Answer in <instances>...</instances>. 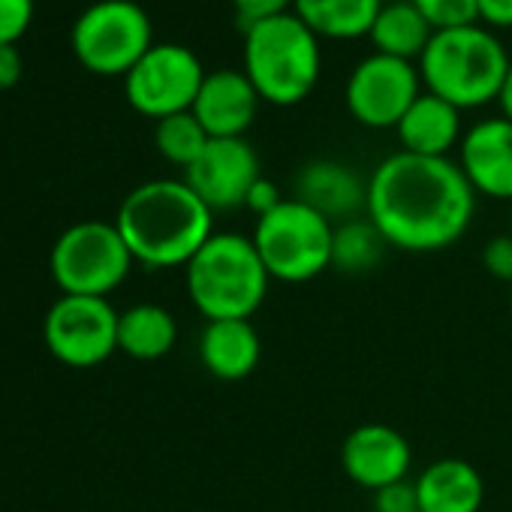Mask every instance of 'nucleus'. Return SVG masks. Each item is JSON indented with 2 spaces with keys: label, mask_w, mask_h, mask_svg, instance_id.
Segmentation results:
<instances>
[{
  "label": "nucleus",
  "mask_w": 512,
  "mask_h": 512,
  "mask_svg": "<svg viewBox=\"0 0 512 512\" xmlns=\"http://www.w3.org/2000/svg\"><path fill=\"white\" fill-rule=\"evenodd\" d=\"M320 37L296 16L281 13L244 28V76L275 106L302 103L320 82Z\"/></svg>",
  "instance_id": "20e7f679"
},
{
  "label": "nucleus",
  "mask_w": 512,
  "mask_h": 512,
  "mask_svg": "<svg viewBox=\"0 0 512 512\" xmlns=\"http://www.w3.org/2000/svg\"><path fill=\"white\" fill-rule=\"evenodd\" d=\"M479 19L497 28H512V0H479Z\"/></svg>",
  "instance_id": "2f4dec72"
},
{
  "label": "nucleus",
  "mask_w": 512,
  "mask_h": 512,
  "mask_svg": "<svg viewBox=\"0 0 512 512\" xmlns=\"http://www.w3.org/2000/svg\"><path fill=\"white\" fill-rule=\"evenodd\" d=\"M374 506H377V512H419L416 482L401 479V482H392V485L374 491Z\"/></svg>",
  "instance_id": "cd10ccee"
},
{
  "label": "nucleus",
  "mask_w": 512,
  "mask_h": 512,
  "mask_svg": "<svg viewBox=\"0 0 512 512\" xmlns=\"http://www.w3.org/2000/svg\"><path fill=\"white\" fill-rule=\"evenodd\" d=\"M281 202H284V196H281L278 184L269 181V178H260V181H256V184L250 187L244 208H250V211L256 214V220H260V217H266L269 211H275Z\"/></svg>",
  "instance_id": "c756f323"
},
{
  "label": "nucleus",
  "mask_w": 512,
  "mask_h": 512,
  "mask_svg": "<svg viewBox=\"0 0 512 512\" xmlns=\"http://www.w3.org/2000/svg\"><path fill=\"white\" fill-rule=\"evenodd\" d=\"M235 4V13L241 19L244 28L256 25V22H266L272 16H281V13H293V4L296 0H232Z\"/></svg>",
  "instance_id": "c85d7f7f"
},
{
  "label": "nucleus",
  "mask_w": 512,
  "mask_h": 512,
  "mask_svg": "<svg viewBox=\"0 0 512 512\" xmlns=\"http://www.w3.org/2000/svg\"><path fill=\"white\" fill-rule=\"evenodd\" d=\"M250 238L272 281L308 284L332 266L335 223L296 196L256 220Z\"/></svg>",
  "instance_id": "423d86ee"
},
{
  "label": "nucleus",
  "mask_w": 512,
  "mask_h": 512,
  "mask_svg": "<svg viewBox=\"0 0 512 512\" xmlns=\"http://www.w3.org/2000/svg\"><path fill=\"white\" fill-rule=\"evenodd\" d=\"M482 266L491 278L503 281L512 287V235H494L485 247H482Z\"/></svg>",
  "instance_id": "bb28decb"
},
{
  "label": "nucleus",
  "mask_w": 512,
  "mask_h": 512,
  "mask_svg": "<svg viewBox=\"0 0 512 512\" xmlns=\"http://www.w3.org/2000/svg\"><path fill=\"white\" fill-rule=\"evenodd\" d=\"M386 247H389V241L368 217L344 220L341 226H335L332 266H338L347 275H365V272L377 269Z\"/></svg>",
  "instance_id": "5701e85b"
},
{
  "label": "nucleus",
  "mask_w": 512,
  "mask_h": 512,
  "mask_svg": "<svg viewBox=\"0 0 512 512\" xmlns=\"http://www.w3.org/2000/svg\"><path fill=\"white\" fill-rule=\"evenodd\" d=\"M413 7L434 31L476 25L479 19V0H413Z\"/></svg>",
  "instance_id": "393cba45"
},
{
  "label": "nucleus",
  "mask_w": 512,
  "mask_h": 512,
  "mask_svg": "<svg viewBox=\"0 0 512 512\" xmlns=\"http://www.w3.org/2000/svg\"><path fill=\"white\" fill-rule=\"evenodd\" d=\"M133 263V253L115 223L82 220L55 241L49 266L64 296L106 299L127 281Z\"/></svg>",
  "instance_id": "0eeeda50"
},
{
  "label": "nucleus",
  "mask_w": 512,
  "mask_h": 512,
  "mask_svg": "<svg viewBox=\"0 0 512 512\" xmlns=\"http://www.w3.org/2000/svg\"><path fill=\"white\" fill-rule=\"evenodd\" d=\"M154 142H157V151L169 163L187 169L199 160V154L205 151L211 136L205 133L199 118L187 109V112H175L169 118H160L157 130H154Z\"/></svg>",
  "instance_id": "b1692460"
},
{
  "label": "nucleus",
  "mask_w": 512,
  "mask_h": 512,
  "mask_svg": "<svg viewBox=\"0 0 512 512\" xmlns=\"http://www.w3.org/2000/svg\"><path fill=\"white\" fill-rule=\"evenodd\" d=\"M151 34V19L136 0H97L73 25V49L88 70L127 76L154 46Z\"/></svg>",
  "instance_id": "6e6552de"
},
{
  "label": "nucleus",
  "mask_w": 512,
  "mask_h": 512,
  "mask_svg": "<svg viewBox=\"0 0 512 512\" xmlns=\"http://www.w3.org/2000/svg\"><path fill=\"white\" fill-rule=\"evenodd\" d=\"M118 317L109 299L61 296L46 317V344L70 368L103 365L118 350Z\"/></svg>",
  "instance_id": "9d476101"
},
{
  "label": "nucleus",
  "mask_w": 512,
  "mask_h": 512,
  "mask_svg": "<svg viewBox=\"0 0 512 512\" xmlns=\"http://www.w3.org/2000/svg\"><path fill=\"white\" fill-rule=\"evenodd\" d=\"M175 341V317L160 305H133L118 317V350H124L130 359H163Z\"/></svg>",
  "instance_id": "412c9836"
},
{
  "label": "nucleus",
  "mask_w": 512,
  "mask_h": 512,
  "mask_svg": "<svg viewBox=\"0 0 512 512\" xmlns=\"http://www.w3.org/2000/svg\"><path fill=\"white\" fill-rule=\"evenodd\" d=\"M509 235H512V211H509Z\"/></svg>",
  "instance_id": "72a5a7b5"
},
{
  "label": "nucleus",
  "mask_w": 512,
  "mask_h": 512,
  "mask_svg": "<svg viewBox=\"0 0 512 512\" xmlns=\"http://www.w3.org/2000/svg\"><path fill=\"white\" fill-rule=\"evenodd\" d=\"M476 211V190L449 157L398 151L368 178L365 214L389 247L434 253L455 244Z\"/></svg>",
  "instance_id": "f257e3e1"
},
{
  "label": "nucleus",
  "mask_w": 512,
  "mask_h": 512,
  "mask_svg": "<svg viewBox=\"0 0 512 512\" xmlns=\"http://www.w3.org/2000/svg\"><path fill=\"white\" fill-rule=\"evenodd\" d=\"M509 64L503 43L491 31L464 25L434 31L419 58V76L431 94L458 109H473L500 97Z\"/></svg>",
  "instance_id": "39448f33"
},
{
  "label": "nucleus",
  "mask_w": 512,
  "mask_h": 512,
  "mask_svg": "<svg viewBox=\"0 0 512 512\" xmlns=\"http://www.w3.org/2000/svg\"><path fill=\"white\" fill-rule=\"evenodd\" d=\"M256 106H260V94L244 70H217L205 76L190 112L211 139H238L253 124Z\"/></svg>",
  "instance_id": "2eb2a0df"
},
{
  "label": "nucleus",
  "mask_w": 512,
  "mask_h": 512,
  "mask_svg": "<svg viewBox=\"0 0 512 512\" xmlns=\"http://www.w3.org/2000/svg\"><path fill=\"white\" fill-rule=\"evenodd\" d=\"M383 0H296L293 13L317 34L332 40H353L371 34Z\"/></svg>",
  "instance_id": "aec40b11"
},
{
  "label": "nucleus",
  "mask_w": 512,
  "mask_h": 512,
  "mask_svg": "<svg viewBox=\"0 0 512 512\" xmlns=\"http://www.w3.org/2000/svg\"><path fill=\"white\" fill-rule=\"evenodd\" d=\"M296 199L317 208L323 217L353 220L368 199V184L344 163L335 160H314L302 166L296 178Z\"/></svg>",
  "instance_id": "dca6fc26"
},
{
  "label": "nucleus",
  "mask_w": 512,
  "mask_h": 512,
  "mask_svg": "<svg viewBox=\"0 0 512 512\" xmlns=\"http://www.w3.org/2000/svg\"><path fill=\"white\" fill-rule=\"evenodd\" d=\"M22 79V55L16 43H0V91Z\"/></svg>",
  "instance_id": "7c9ffc66"
},
{
  "label": "nucleus",
  "mask_w": 512,
  "mask_h": 512,
  "mask_svg": "<svg viewBox=\"0 0 512 512\" xmlns=\"http://www.w3.org/2000/svg\"><path fill=\"white\" fill-rule=\"evenodd\" d=\"M509 311H512V287H509Z\"/></svg>",
  "instance_id": "f704fd0d"
},
{
  "label": "nucleus",
  "mask_w": 512,
  "mask_h": 512,
  "mask_svg": "<svg viewBox=\"0 0 512 512\" xmlns=\"http://www.w3.org/2000/svg\"><path fill=\"white\" fill-rule=\"evenodd\" d=\"M398 139L404 151L422 157H446L461 139V109L449 100L425 91L398 121Z\"/></svg>",
  "instance_id": "6ab92c4d"
},
{
  "label": "nucleus",
  "mask_w": 512,
  "mask_h": 512,
  "mask_svg": "<svg viewBox=\"0 0 512 512\" xmlns=\"http://www.w3.org/2000/svg\"><path fill=\"white\" fill-rule=\"evenodd\" d=\"M260 178V157L244 136L211 139L199 160L184 169V181L211 211L244 208L250 187Z\"/></svg>",
  "instance_id": "f8f14e48"
},
{
  "label": "nucleus",
  "mask_w": 512,
  "mask_h": 512,
  "mask_svg": "<svg viewBox=\"0 0 512 512\" xmlns=\"http://www.w3.org/2000/svg\"><path fill=\"white\" fill-rule=\"evenodd\" d=\"M422 76L413 61L374 52L362 58L347 79V109L365 127H398L404 112L413 106Z\"/></svg>",
  "instance_id": "9b49d317"
},
{
  "label": "nucleus",
  "mask_w": 512,
  "mask_h": 512,
  "mask_svg": "<svg viewBox=\"0 0 512 512\" xmlns=\"http://www.w3.org/2000/svg\"><path fill=\"white\" fill-rule=\"evenodd\" d=\"M461 172L476 193L512 199V121L485 118L461 136Z\"/></svg>",
  "instance_id": "4468645a"
},
{
  "label": "nucleus",
  "mask_w": 512,
  "mask_h": 512,
  "mask_svg": "<svg viewBox=\"0 0 512 512\" xmlns=\"http://www.w3.org/2000/svg\"><path fill=\"white\" fill-rule=\"evenodd\" d=\"M368 37L374 40L377 52L413 61L422 58L428 40L434 37V28L413 7V0H392V4H383Z\"/></svg>",
  "instance_id": "4be33fe9"
},
{
  "label": "nucleus",
  "mask_w": 512,
  "mask_h": 512,
  "mask_svg": "<svg viewBox=\"0 0 512 512\" xmlns=\"http://www.w3.org/2000/svg\"><path fill=\"white\" fill-rule=\"evenodd\" d=\"M187 296L208 320H250L269 296V272L253 247V238L238 232H214L184 266Z\"/></svg>",
  "instance_id": "7ed1b4c3"
},
{
  "label": "nucleus",
  "mask_w": 512,
  "mask_h": 512,
  "mask_svg": "<svg viewBox=\"0 0 512 512\" xmlns=\"http://www.w3.org/2000/svg\"><path fill=\"white\" fill-rule=\"evenodd\" d=\"M34 16V0H0V43H16Z\"/></svg>",
  "instance_id": "a878e982"
},
{
  "label": "nucleus",
  "mask_w": 512,
  "mask_h": 512,
  "mask_svg": "<svg viewBox=\"0 0 512 512\" xmlns=\"http://www.w3.org/2000/svg\"><path fill=\"white\" fill-rule=\"evenodd\" d=\"M205 76L193 49L181 43H154L124 76V91L136 112L160 121L193 109Z\"/></svg>",
  "instance_id": "1a4fd4ad"
},
{
  "label": "nucleus",
  "mask_w": 512,
  "mask_h": 512,
  "mask_svg": "<svg viewBox=\"0 0 512 512\" xmlns=\"http://www.w3.org/2000/svg\"><path fill=\"white\" fill-rule=\"evenodd\" d=\"M263 356L260 335L250 320H214L205 323L199 338V359L217 380L235 383L256 371Z\"/></svg>",
  "instance_id": "a211bd4d"
},
{
  "label": "nucleus",
  "mask_w": 512,
  "mask_h": 512,
  "mask_svg": "<svg viewBox=\"0 0 512 512\" xmlns=\"http://www.w3.org/2000/svg\"><path fill=\"white\" fill-rule=\"evenodd\" d=\"M115 226L136 263L148 269H175L187 266L214 235V211L187 181L157 178L124 196Z\"/></svg>",
  "instance_id": "f03ea898"
},
{
  "label": "nucleus",
  "mask_w": 512,
  "mask_h": 512,
  "mask_svg": "<svg viewBox=\"0 0 512 512\" xmlns=\"http://www.w3.org/2000/svg\"><path fill=\"white\" fill-rule=\"evenodd\" d=\"M500 109H503V115L512 121V64H509V73H506V82H503V91H500Z\"/></svg>",
  "instance_id": "473e14b6"
},
{
  "label": "nucleus",
  "mask_w": 512,
  "mask_h": 512,
  "mask_svg": "<svg viewBox=\"0 0 512 512\" xmlns=\"http://www.w3.org/2000/svg\"><path fill=\"white\" fill-rule=\"evenodd\" d=\"M410 464H413V449L407 437L383 422H368L353 428L341 446L344 473L368 491H380L392 482L407 479Z\"/></svg>",
  "instance_id": "ddd939ff"
},
{
  "label": "nucleus",
  "mask_w": 512,
  "mask_h": 512,
  "mask_svg": "<svg viewBox=\"0 0 512 512\" xmlns=\"http://www.w3.org/2000/svg\"><path fill=\"white\" fill-rule=\"evenodd\" d=\"M413 482L419 512H479L485 500L482 473L464 458H440Z\"/></svg>",
  "instance_id": "f3484780"
}]
</instances>
